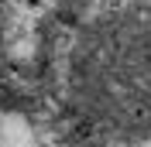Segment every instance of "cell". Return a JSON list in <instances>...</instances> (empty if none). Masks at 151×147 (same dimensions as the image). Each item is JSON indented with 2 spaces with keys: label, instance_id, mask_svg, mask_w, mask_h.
Listing matches in <instances>:
<instances>
[{
  "label": "cell",
  "instance_id": "1",
  "mask_svg": "<svg viewBox=\"0 0 151 147\" xmlns=\"http://www.w3.org/2000/svg\"><path fill=\"white\" fill-rule=\"evenodd\" d=\"M52 21L28 113L72 147H151V7L113 0Z\"/></svg>",
  "mask_w": 151,
  "mask_h": 147
},
{
  "label": "cell",
  "instance_id": "2",
  "mask_svg": "<svg viewBox=\"0 0 151 147\" xmlns=\"http://www.w3.org/2000/svg\"><path fill=\"white\" fill-rule=\"evenodd\" d=\"M0 147H72L41 116L0 103Z\"/></svg>",
  "mask_w": 151,
  "mask_h": 147
},
{
  "label": "cell",
  "instance_id": "3",
  "mask_svg": "<svg viewBox=\"0 0 151 147\" xmlns=\"http://www.w3.org/2000/svg\"><path fill=\"white\" fill-rule=\"evenodd\" d=\"M10 17H14V4H10V0H0V103H4V106H17V99H14V79H10V65H7Z\"/></svg>",
  "mask_w": 151,
  "mask_h": 147
},
{
  "label": "cell",
  "instance_id": "4",
  "mask_svg": "<svg viewBox=\"0 0 151 147\" xmlns=\"http://www.w3.org/2000/svg\"><path fill=\"white\" fill-rule=\"evenodd\" d=\"M14 4H38L41 7V17H48V10H52V17H58V14H65V10H76V7H86L89 0H14Z\"/></svg>",
  "mask_w": 151,
  "mask_h": 147
}]
</instances>
